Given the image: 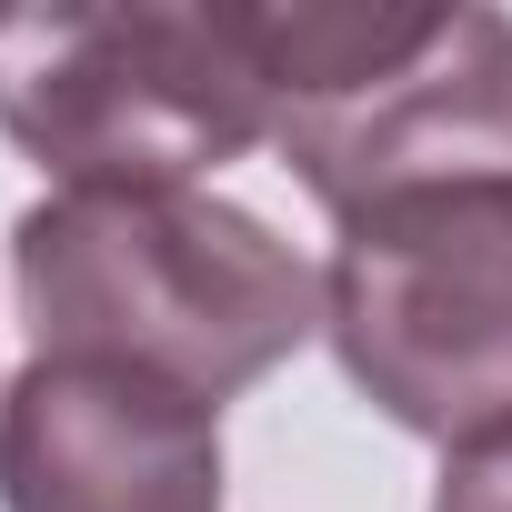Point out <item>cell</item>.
<instances>
[{
    "label": "cell",
    "mask_w": 512,
    "mask_h": 512,
    "mask_svg": "<svg viewBox=\"0 0 512 512\" xmlns=\"http://www.w3.org/2000/svg\"><path fill=\"white\" fill-rule=\"evenodd\" d=\"M11 292L41 352L161 372L211 412L322 332V272L221 191H51L11 221Z\"/></svg>",
    "instance_id": "obj_1"
},
{
    "label": "cell",
    "mask_w": 512,
    "mask_h": 512,
    "mask_svg": "<svg viewBox=\"0 0 512 512\" xmlns=\"http://www.w3.org/2000/svg\"><path fill=\"white\" fill-rule=\"evenodd\" d=\"M282 171L332 211L512 171V21L482 0H231Z\"/></svg>",
    "instance_id": "obj_2"
},
{
    "label": "cell",
    "mask_w": 512,
    "mask_h": 512,
    "mask_svg": "<svg viewBox=\"0 0 512 512\" xmlns=\"http://www.w3.org/2000/svg\"><path fill=\"white\" fill-rule=\"evenodd\" d=\"M0 131L51 191H201V171L272 141V91L231 0L21 11L0 21Z\"/></svg>",
    "instance_id": "obj_3"
},
{
    "label": "cell",
    "mask_w": 512,
    "mask_h": 512,
    "mask_svg": "<svg viewBox=\"0 0 512 512\" xmlns=\"http://www.w3.org/2000/svg\"><path fill=\"white\" fill-rule=\"evenodd\" d=\"M322 262V342L352 392L462 452L512 422V171L432 181L332 221Z\"/></svg>",
    "instance_id": "obj_4"
},
{
    "label": "cell",
    "mask_w": 512,
    "mask_h": 512,
    "mask_svg": "<svg viewBox=\"0 0 512 512\" xmlns=\"http://www.w3.org/2000/svg\"><path fill=\"white\" fill-rule=\"evenodd\" d=\"M0 512H221V412L131 362L31 352L0 392Z\"/></svg>",
    "instance_id": "obj_5"
},
{
    "label": "cell",
    "mask_w": 512,
    "mask_h": 512,
    "mask_svg": "<svg viewBox=\"0 0 512 512\" xmlns=\"http://www.w3.org/2000/svg\"><path fill=\"white\" fill-rule=\"evenodd\" d=\"M432 512H512V422L442 452V482H432Z\"/></svg>",
    "instance_id": "obj_6"
}]
</instances>
